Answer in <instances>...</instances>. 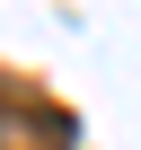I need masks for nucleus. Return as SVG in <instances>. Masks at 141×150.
Returning <instances> with one entry per match:
<instances>
[{"label":"nucleus","mask_w":141,"mask_h":150,"mask_svg":"<svg viewBox=\"0 0 141 150\" xmlns=\"http://www.w3.org/2000/svg\"><path fill=\"white\" fill-rule=\"evenodd\" d=\"M0 150H70V115H62V106H44V97H18V88H9Z\"/></svg>","instance_id":"1"}]
</instances>
